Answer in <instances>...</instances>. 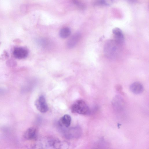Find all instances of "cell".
<instances>
[{
  "label": "cell",
  "instance_id": "1",
  "mask_svg": "<svg viewBox=\"0 0 149 149\" xmlns=\"http://www.w3.org/2000/svg\"><path fill=\"white\" fill-rule=\"evenodd\" d=\"M72 112L80 114L86 115L90 113L89 108L86 103L82 100H78L72 105L71 108Z\"/></svg>",
  "mask_w": 149,
  "mask_h": 149
},
{
  "label": "cell",
  "instance_id": "2",
  "mask_svg": "<svg viewBox=\"0 0 149 149\" xmlns=\"http://www.w3.org/2000/svg\"><path fill=\"white\" fill-rule=\"evenodd\" d=\"M114 40H109L104 45V53L109 57H114L118 54L119 45Z\"/></svg>",
  "mask_w": 149,
  "mask_h": 149
},
{
  "label": "cell",
  "instance_id": "3",
  "mask_svg": "<svg viewBox=\"0 0 149 149\" xmlns=\"http://www.w3.org/2000/svg\"><path fill=\"white\" fill-rule=\"evenodd\" d=\"M35 104L37 109L41 113H45L48 110L45 99L42 95L40 96L36 100Z\"/></svg>",
  "mask_w": 149,
  "mask_h": 149
},
{
  "label": "cell",
  "instance_id": "4",
  "mask_svg": "<svg viewBox=\"0 0 149 149\" xmlns=\"http://www.w3.org/2000/svg\"><path fill=\"white\" fill-rule=\"evenodd\" d=\"M112 103L115 110L118 111L123 110L125 106V102L123 99L118 95L113 98Z\"/></svg>",
  "mask_w": 149,
  "mask_h": 149
},
{
  "label": "cell",
  "instance_id": "5",
  "mask_svg": "<svg viewBox=\"0 0 149 149\" xmlns=\"http://www.w3.org/2000/svg\"><path fill=\"white\" fill-rule=\"evenodd\" d=\"M28 54V51L24 48L17 47L15 48L13 52L14 57L18 59H22L26 58Z\"/></svg>",
  "mask_w": 149,
  "mask_h": 149
},
{
  "label": "cell",
  "instance_id": "6",
  "mask_svg": "<svg viewBox=\"0 0 149 149\" xmlns=\"http://www.w3.org/2000/svg\"><path fill=\"white\" fill-rule=\"evenodd\" d=\"M81 130L79 127L70 129L65 132V136L68 138L78 137L81 135Z\"/></svg>",
  "mask_w": 149,
  "mask_h": 149
},
{
  "label": "cell",
  "instance_id": "7",
  "mask_svg": "<svg viewBox=\"0 0 149 149\" xmlns=\"http://www.w3.org/2000/svg\"><path fill=\"white\" fill-rule=\"evenodd\" d=\"M37 135V130L34 127L28 128L24 132L23 136L26 139L33 140L36 138Z\"/></svg>",
  "mask_w": 149,
  "mask_h": 149
},
{
  "label": "cell",
  "instance_id": "8",
  "mask_svg": "<svg viewBox=\"0 0 149 149\" xmlns=\"http://www.w3.org/2000/svg\"><path fill=\"white\" fill-rule=\"evenodd\" d=\"M81 37L80 33H77L73 35L68 40L67 43L69 48L74 47L78 43Z\"/></svg>",
  "mask_w": 149,
  "mask_h": 149
},
{
  "label": "cell",
  "instance_id": "9",
  "mask_svg": "<svg viewBox=\"0 0 149 149\" xmlns=\"http://www.w3.org/2000/svg\"><path fill=\"white\" fill-rule=\"evenodd\" d=\"M130 89L133 93L138 94L143 91V88L142 85L140 82H136L132 84L130 86Z\"/></svg>",
  "mask_w": 149,
  "mask_h": 149
},
{
  "label": "cell",
  "instance_id": "10",
  "mask_svg": "<svg viewBox=\"0 0 149 149\" xmlns=\"http://www.w3.org/2000/svg\"><path fill=\"white\" fill-rule=\"evenodd\" d=\"M71 121L70 116L68 114H65L60 119L59 124L61 127L68 128L70 126Z\"/></svg>",
  "mask_w": 149,
  "mask_h": 149
},
{
  "label": "cell",
  "instance_id": "11",
  "mask_svg": "<svg viewBox=\"0 0 149 149\" xmlns=\"http://www.w3.org/2000/svg\"><path fill=\"white\" fill-rule=\"evenodd\" d=\"M113 2V0H93L92 4L95 6H109Z\"/></svg>",
  "mask_w": 149,
  "mask_h": 149
},
{
  "label": "cell",
  "instance_id": "12",
  "mask_svg": "<svg viewBox=\"0 0 149 149\" xmlns=\"http://www.w3.org/2000/svg\"><path fill=\"white\" fill-rule=\"evenodd\" d=\"M71 33L70 29L68 27H65L60 30L59 34L61 38H65L68 37L70 35Z\"/></svg>",
  "mask_w": 149,
  "mask_h": 149
},
{
  "label": "cell",
  "instance_id": "13",
  "mask_svg": "<svg viewBox=\"0 0 149 149\" xmlns=\"http://www.w3.org/2000/svg\"><path fill=\"white\" fill-rule=\"evenodd\" d=\"M73 3L79 8L83 10L85 8V5L80 0H71Z\"/></svg>",
  "mask_w": 149,
  "mask_h": 149
},
{
  "label": "cell",
  "instance_id": "14",
  "mask_svg": "<svg viewBox=\"0 0 149 149\" xmlns=\"http://www.w3.org/2000/svg\"><path fill=\"white\" fill-rule=\"evenodd\" d=\"M6 64L8 67H13L17 65V63L14 59H10L6 61Z\"/></svg>",
  "mask_w": 149,
  "mask_h": 149
},
{
  "label": "cell",
  "instance_id": "15",
  "mask_svg": "<svg viewBox=\"0 0 149 149\" xmlns=\"http://www.w3.org/2000/svg\"><path fill=\"white\" fill-rule=\"evenodd\" d=\"M112 32L114 36H119L123 34L122 30L118 27L113 28L112 30Z\"/></svg>",
  "mask_w": 149,
  "mask_h": 149
},
{
  "label": "cell",
  "instance_id": "16",
  "mask_svg": "<svg viewBox=\"0 0 149 149\" xmlns=\"http://www.w3.org/2000/svg\"><path fill=\"white\" fill-rule=\"evenodd\" d=\"M128 2L132 3H135L137 2V0H126Z\"/></svg>",
  "mask_w": 149,
  "mask_h": 149
}]
</instances>
